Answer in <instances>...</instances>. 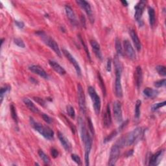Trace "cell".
<instances>
[{
    "mask_svg": "<svg viewBox=\"0 0 166 166\" xmlns=\"http://www.w3.org/2000/svg\"><path fill=\"white\" fill-rule=\"evenodd\" d=\"M79 40H80V41H81V42L82 45L83 46V47H84V48H85V51H86V54H87V55H88V58L90 60H91V59H90V53H89V51H88V50L87 46L86 45V44L85 43L84 40H82V38H81V37L80 35H79Z\"/></svg>",
    "mask_w": 166,
    "mask_h": 166,
    "instance_id": "8d00e7d4",
    "label": "cell"
},
{
    "mask_svg": "<svg viewBox=\"0 0 166 166\" xmlns=\"http://www.w3.org/2000/svg\"><path fill=\"white\" fill-rule=\"evenodd\" d=\"M88 93L92 99L95 112L97 115H98L101 110V99L99 96L97 94L95 88L92 86L88 88Z\"/></svg>",
    "mask_w": 166,
    "mask_h": 166,
    "instance_id": "5b68a950",
    "label": "cell"
},
{
    "mask_svg": "<svg viewBox=\"0 0 166 166\" xmlns=\"http://www.w3.org/2000/svg\"><path fill=\"white\" fill-rule=\"evenodd\" d=\"M14 42H15V44L20 47L24 48L25 47V43L24 42V41L20 38H15V40H14Z\"/></svg>",
    "mask_w": 166,
    "mask_h": 166,
    "instance_id": "d590c367",
    "label": "cell"
},
{
    "mask_svg": "<svg viewBox=\"0 0 166 166\" xmlns=\"http://www.w3.org/2000/svg\"><path fill=\"white\" fill-rule=\"evenodd\" d=\"M65 11L68 19L70 20L72 24L73 25L77 24V19H76L75 15L71 7H70L69 5H66L65 7Z\"/></svg>",
    "mask_w": 166,
    "mask_h": 166,
    "instance_id": "44dd1931",
    "label": "cell"
},
{
    "mask_svg": "<svg viewBox=\"0 0 166 166\" xmlns=\"http://www.w3.org/2000/svg\"><path fill=\"white\" fill-rule=\"evenodd\" d=\"M130 34L131 38H132L133 41V43L136 48V50L138 51H140L142 49V44H141V42H140L139 38H138V34H136L135 31L133 30V29L130 30Z\"/></svg>",
    "mask_w": 166,
    "mask_h": 166,
    "instance_id": "ffe728a7",
    "label": "cell"
},
{
    "mask_svg": "<svg viewBox=\"0 0 166 166\" xmlns=\"http://www.w3.org/2000/svg\"><path fill=\"white\" fill-rule=\"evenodd\" d=\"M85 143V160L86 165H90V153L92 145V139L91 136L88 134L86 139L83 141Z\"/></svg>",
    "mask_w": 166,
    "mask_h": 166,
    "instance_id": "ba28073f",
    "label": "cell"
},
{
    "mask_svg": "<svg viewBox=\"0 0 166 166\" xmlns=\"http://www.w3.org/2000/svg\"><path fill=\"white\" fill-rule=\"evenodd\" d=\"M156 70L159 75L164 76V77L166 75L165 67L164 66H157L156 67Z\"/></svg>",
    "mask_w": 166,
    "mask_h": 166,
    "instance_id": "d6a6232c",
    "label": "cell"
},
{
    "mask_svg": "<svg viewBox=\"0 0 166 166\" xmlns=\"http://www.w3.org/2000/svg\"><path fill=\"white\" fill-rule=\"evenodd\" d=\"M11 87L9 86H6L5 87H2L1 88V91H0V99H1V103H2L5 94L10 90Z\"/></svg>",
    "mask_w": 166,
    "mask_h": 166,
    "instance_id": "1f68e13d",
    "label": "cell"
},
{
    "mask_svg": "<svg viewBox=\"0 0 166 166\" xmlns=\"http://www.w3.org/2000/svg\"><path fill=\"white\" fill-rule=\"evenodd\" d=\"M33 99L37 103H38L41 106H42V107H44L46 105V102L44 99H42V98H34Z\"/></svg>",
    "mask_w": 166,
    "mask_h": 166,
    "instance_id": "b9f144b4",
    "label": "cell"
},
{
    "mask_svg": "<svg viewBox=\"0 0 166 166\" xmlns=\"http://www.w3.org/2000/svg\"><path fill=\"white\" fill-rule=\"evenodd\" d=\"M145 5H146V2L145 1H140L138 2L136 5L135 6V14H134V18L136 20L137 22H140L142 20V17L143 11L145 7Z\"/></svg>",
    "mask_w": 166,
    "mask_h": 166,
    "instance_id": "30bf717a",
    "label": "cell"
},
{
    "mask_svg": "<svg viewBox=\"0 0 166 166\" xmlns=\"http://www.w3.org/2000/svg\"><path fill=\"white\" fill-rule=\"evenodd\" d=\"M62 52H63V53L66 56V57L69 60V61H70L72 63V64H73V66H74L75 70H76V72H77V75L80 76V77H81V70L80 66L78 64L77 61L75 60V59L73 57V55L68 51H67L66 50H62Z\"/></svg>",
    "mask_w": 166,
    "mask_h": 166,
    "instance_id": "4fadbf2b",
    "label": "cell"
},
{
    "mask_svg": "<svg viewBox=\"0 0 166 166\" xmlns=\"http://www.w3.org/2000/svg\"><path fill=\"white\" fill-rule=\"evenodd\" d=\"M66 108H67V113L68 116L70 117H72V119H74L75 117V112L74 108L70 105L67 106Z\"/></svg>",
    "mask_w": 166,
    "mask_h": 166,
    "instance_id": "836d02e7",
    "label": "cell"
},
{
    "mask_svg": "<svg viewBox=\"0 0 166 166\" xmlns=\"http://www.w3.org/2000/svg\"><path fill=\"white\" fill-rule=\"evenodd\" d=\"M164 151L163 150H160L158 151L156 153L151 156L149 160V165L151 166H156L160 163L162 159L164 156Z\"/></svg>",
    "mask_w": 166,
    "mask_h": 166,
    "instance_id": "9a60e30c",
    "label": "cell"
},
{
    "mask_svg": "<svg viewBox=\"0 0 166 166\" xmlns=\"http://www.w3.org/2000/svg\"><path fill=\"white\" fill-rule=\"evenodd\" d=\"M11 116L12 117L13 120L15 121L16 123H18V116L16 113V110L15 107L14 106V105H11Z\"/></svg>",
    "mask_w": 166,
    "mask_h": 166,
    "instance_id": "4dcf8cb0",
    "label": "cell"
},
{
    "mask_svg": "<svg viewBox=\"0 0 166 166\" xmlns=\"http://www.w3.org/2000/svg\"><path fill=\"white\" fill-rule=\"evenodd\" d=\"M114 66L116 72V81H115V92L117 98H121L123 97V89L121 85V74L122 66L121 62L118 59V56H116L114 58Z\"/></svg>",
    "mask_w": 166,
    "mask_h": 166,
    "instance_id": "7a4b0ae2",
    "label": "cell"
},
{
    "mask_svg": "<svg viewBox=\"0 0 166 166\" xmlns=\"http://www.w3.org/2000/svg\"><path fill=\"white\" fill-rule=\"evenodd\" d=\"M148 14L149 18V24L151 26L153 27L155 23V12L154 9L149 7L148 8Z\"/></svg>",
    "mask_w": 166,
    "mask_h": 166,
    "instance_id": "d4e9b609",
    "label": "cell"
},
{
    "mask_svg": "<svg viewBox=\"0 0 166 166\" xmlns=\"http://www.w3.org/2000/svg\"><path fill=\"white\" fill-rule=\"evenodd\" d=\"M121 3H123V5L124 6H127L128 5V3L127 1H121Z\"/></svg>",
    "mask_w": 166,
    "mask_h": 166,
    "instance_id": "7dc6e473",
    "label": "cell"
},
{
    "mask_svg": "<svg viewBox=\"0 0 166 166\" xmlns=\"http://www.w3.org/2000/svg\"><path fill=\"white\" fill-rule=\"evenodd\" d=\"M29 70L38 75H39L40 77H42L44 79H47L49 78V76H48L47 73L46 72V71L44 70L42 68H41L40 66L38 65H31L29 67Z\"/></svg>",
    "mask_w": 166,
    "mask_h": 166,
    "instance_id": "5bb4252c",
    "label": "cell"
},
{
    "mask_svg": "<svg viewBox=\"0 0 166 166\" xmlns=\"http://www.w3.org/2000/svg\"><path fill=\"white\" fill-rule=\"evenodd\" d=\"M143 94L145 96L149 98H155L158 94V91L151 88H146L143 90Z\"/></svg>",
    "mask_w": 166,
    "mask_h": 166,
    "instance_id": "cb8c5ba5",
    "label": "cell"
},
{
    "mask_svg": "<svg viewBox=\"0 0 166 166\" xmlns=\"http://www.w3.org/2000/svg\"><path fill=\"white\" fill-rule=\"evenodd\" d=\"M90 44H91V46L92 47V50L95 55H96V57L98 59H99L100 60H102V54L101 51L100 45L95 40H94L90 41Z\"/></svg>",
    "mask_w": 166,
    "mask_h": 166,
    "instance_id": "7402d4cb",
    "label": "cell"
},
{
    "mask_svg": "<svg viewBox=\"0 0 166 166\" xmlns=\"http://www.w3.org/2000/svg\"><path fill=\"white\" fill-rule=\"evenodd\" d=\"M30 123L32 127L37 130L42 136L47 140H52L54 137L53 130L47 126H44L34 121L32 117H30Z\"/></svg>",
    "mask_w": 166,
    "mask_h": 166,
    "instance_id": "3957f363",
    "label": "cell"
},
{
    "mask_svg": "<svg viewBox=\"0 0 166 166\" xmlns=\"http://www.w3.org/2000/svg\"><path fill=\"white\" fill-rule=\"evenodd\" d=\"M103 123H104V125H105V127L107 128L110 127L112 124V116H111V111H110V107L109 104L107 105L106 112L105 115H104Z\"/></svg>",
    "mask_w": 166,
    "mask_h": 166,
    "instance_id": "e0dca14e",
    "label": "cell"
},
{
    "mask_svg": "<svg viewBox=\"0 0 166 166\" xmlns=\"http://www.w3.org/2000/svg\"><path fill=\"white\" fill-rule=\"evenodd\" d=\"M49 64L53 69V70L59 74L61 75H64L66 74V70L59 63H57V62L50 60H49Z\"/></svg>",
    "mask_w": 166,
    "mask_h": 166,
    "instance_id": "ac0fdd59",
    "label": "cell"
},
{
    "mask_svg": "<svg viewBox=\"0 0 166 166\" xmlns=\"http://www.w3.org/2000/svg\"><path fill=\"white\" fill-rule=\"evenodd\" d=\"M24 104L25 105V106L28 108L31 112H34V113H38L39 112V110L38 108L34 105V104L28 98H25L23 100Z\"/></svg>",
    "mask_w": 166,
    "mask_h": 166,
    "instance_id": "603a6c76",
    "label": "cell"
},
{
    "mask_svg": "<svg viewBox=\"0 0 166 166\" xmlns=\"http://www.w3.org/2000/svg\"><path fill=\"white\" fill-rule=\"evenodd\" d=\"M98 80H99V85H100V87L101 88V90L103 92V94L104 95H106L107 94V91H106V87H105V82H104V81L101 77V75L100 74L99 72H98Z\"/></svg>",
    "mask_w": 166,
    "mask_h": 166,
    "instance_id": "83f0119b",
    "label": "cell"
},
{
    "mask_svg": "<svg viewBox=\"0 0 166 166\" xmlns=\"http://www.w3.org/2000/svg\"><path fill=\"white\" fill-rule=\"evenodd\" d=\"M143 134V129L142 127H138L131 131L125 136H123L117 142L121 147H127L134 144L138 140H139Z\"/></svg>",
    "mask_w": 166,
    "mask_h": 166,
    "instance_id": "6da1fadb",
    "label": "cell"
},
{
    "mask_svg": "<svg viewBox=\"0 0 166 166\" xmlns=\"http://www.w3.org/2000/svg\"><path fill=\"white\" fill-rule=\"evenodd\" d=\"M116 51H117V55L118 56H123V47H122V45H121V41L120 40L117 38L116 39Z\"/></svg>",
    "mask_w": 166,
    "mask_h": 166,
    "instance_id": "484cf974",
    "label": "cell"
},
{
    "mask_svg": "<svg viewBox=\"0 0 166 166\" xmlns=\"http://www.w3.org/2000/svg\"><path fill=\"white\" fill-rule=\"evenodd\" d=\"M111 64H112V60L110 59H108V60H107V72L111 71V69H112Z\"/></svg>",
    "mask_w": 166,
    "mask_h": 166,
    "instance_id": "ee69618b",
    "label": "cell"
},
{
    "mask_svg": "<svg viewBox=\"0 0 166 166\" xmlns=\"http://www.w3.org/2000/svg\"><path fill=\"white\" fill-rule=\"evenodd\" d=\"M76 2H77V3L86 12V13L87 14V15L89 18V20H90V22L92 24L94 23V18L91 6L90 5V3L88 2L85 1V0H77V1H76Z\"/></svg>",
    "mask_w": 166,
    "mask_h": 166,
    "instance_id": "9c48e42d",
    "label": "cell"
},
{
    "mask_svg": "<svg viewBox=\"0 0 166 166\" xmlns=\"http://www.w3.org/2000/svg\"><path fill=\"white\" fill-rule=\"evenodd\" d=\"M165 82H166V81L165 79L160 80V81H158L155 82V86L156 88H160V87L164 86L165 85Z\"/></svg>",
    "mask_w": 166,
    "mask_h": 166,
    "instance_id": "ab89813d",
    "label": "cell"
},
{
    "mask_svg": "<svg viewBox=\"0 0 166 166\" xmlns=\"http://www.w3.org/2000/svg\"><path fill=\"white\" fill-rule=\"evenodd\" d=\"M141 105H142V101L140 100H138L136 103V107H135V117L136 119H138L140 117Z\"/></svg>",
    "mask_w": 166,
    "mask_h": 166,
    "instance_id": "f1b7e54d",
    "label": "cell"
},
{
    "mask_svg": "<svg viewBox=\"0 0 166 166\" xmlns=\"http://www.w3.org/2000/svg\"><path fill=\"white\" fill-rule=\"evenodd\" d=\"M71 157H72V160H73L76 164H78V165H81L82 162H81V158H80L77 155L73 154V155H72Z\"/></svg>",
    "mask_w": 166,
    "mask_h": 166,
    "instance_id": "74e56055",
    "label": "cell"
},
{
    "mask_svg": "<svg viewBox=\"0 0 166 166\" xmlns=\"http://www.w3.org/2000/svg\"><path fill=\"white\" fill-rule=\"evenodd\" d=\"M135 79H136V86L138 88H139L142 86L143 82V73H142V70L140 66H138L136 69Z\"/></svg>",
    "mask_w": 166,
    "mask_h": 166,
    "instance_id": "d6986e66",
    "label": "cell"
},
{
    "mask_svg": "<svg viewBox=\"0 0 166 166\" xmlns=\"http://www.w3.org/2000/svg\"><path fill=\"white\" fill-rule=\"evenodd\" d=\"M118 133H119L118 130H115L112 131L111 133H110L108 136H107L105 138V140H104V143H107V142H108L110 141H111L114 138H115L117 136V134Z\"/></svg>",
    "mask_w": 166,
    "mask_h": 166,
    "instance_id": "f546056e",
    "label": "cell"
},
{
    "mask_svg": "<svg viewBox=\"0 0 166 166\" xmlns=\"http://www.w3.org/2000/svg\"><path fill=\"white\" fill-rule=\"evenodd\" d=\"M165 105V101H164L162 103H158L155 104V105L152 106L151 108H152V110H153V111H156V110H157L158 109H159L162 107H164Z\"/></svg>",
    "mask_w": 166,
    "mask_h": 166,
    "instance_id": "e575fe53",
    "label": "cell"
},
{
    "mask_svg": "<svg viewBox=\"0 0 166 166\" xmlns=\"http://www.w3.org/2000/svg\"><path fill=\"white\" fill-rule=\"evenodd\" d=\"M113 112L116 121L118 123L121 122L123 120L122 107H121V104L120 101H116L114 102L113 106Z\"/></svg>",
    "mask_w": 166,
    "mask_h": 166,
    "instance_id": "8fae6325",
    "label": "cell"
},
{
    "mask_svg": "<svg viewBox=\"0 0 166 166\" xmlns=\"http://www.w3.org/2000/svg\"><path fill=\"white\" fill-rule=\"evenodd\" d=\"M42 117L43 120L48 124H50L53 121V119L51 117H50L49 116H47L46 114H42Z\"/></svg>",
    "mask_w": 166,
    "mask_h": 166,
    "instance_id": "60d3db41",
    "label": "cell"
},
{
    "mask_svg": "<svg viewBox=\"0 0 166 166\" xmlns=\"http://www.w3.org/2000/svg\"><path fill=\"white\" fill-rule=\"evenodd\" d=\"M37 33L39 37H41L42 40L44 41V42L46 45H47L51 48V49H52L54 51V52L58 55V56H59L60 57H61V52L56 42H55L53 38H50V37H48L47 34L43 31H38Z\"/></svg>",
    "mask_w": 166,
    "mask_h": 166,
    "instance_id": "277c9868",
    "label": "cell"
},
{
    "mask_svg": "<svg viewBox=\"0 0 166 166\" xmlns=\"http://www.w3.org/2000/svg\"><path fill=\"white\" fill-rule=\"evenodd\" d=\"M38 155H39L40 158L42 159V160H43V162L45 164H50V158H49V156H48L44 153V152L42 150H39L38 151Z\"/></svg>",
    "mask_w": 166,
    "mask_h": 166,
    "instance_id": "4316f807",
    "label": "cell"
},
{
    "mask_svg": "<svg viewBox=\"0 0 166 166\" xmlns=\"http://www.w3.org/2000/svg\"><path fill=\"white\" fill-rule=\"evenodd\" d=\"M81 20V24H82V27H86V22H85V17L83 16H82Z\"/></svg>",
    "mask_w": 166,
    "mask_h": 166,
    "instance_id": "bcb514c9",
    "label": "cell"
},
{
    "mask_svg": "<svg viewBox=\"0 0 166 166\" xmlns=\"http://www.w3.org/2000/svg\"><path fill=\"white\" fill-rule=\"evenodd\" d=\"M51 154L52 155V156L55 158H57L59 155V152L56 149H55V148H52L51 150Z\"/></svg>",
    "mask_w": 166,
    "mask_h": 166,
    "instance_id": "7bdbcfd3",
    "label": "cell"
},
{
    "mask_svg": "<svg viewBox=\"0 0 166 166\" xmlns=\"http://www.w3.org/2000/svg\"><path fill=\"white\" fill-rule=\"evenodd\" d=\"M123 47L127 56L131 60H135L136 57V53L133 47L129 40H126L123 42Z\"/></svg>",
    "mask_w": 166,
    "mask_h": 166,
    "instance_id": "7c38bea8",
    "label": "cell"
},
{
    "mask_svg": "<svg viewBox=\"0 0 166 166\" xmlns=\"http://www.w3.org/2000/svg\"><path fill=\"white\" fill-rule=\"evenodd\" d=\"M15 24L16 26L20 29H23L25 26V24L23 22H19V21H17V20L15 21Z\"/></svg>",
    "mask_w": 166,
    "mask_h": 166,
    "instance_id": "f6af8a7d",
    "label": "cell"
},
{
    "mask_svg": "<svg viewBox=\"0 0 166 166\" xmlns=\"http://www.w3.org/2000/svg\"><path fill=\"white\" fill-rule=\"evenodd\" d=\"M58 137L64 149L68 152H70L72 151V145L70 142H69V140L66 138V137L60 132L58 133Z\"/></svg>",
    "mask_w": 166,
    "mask_h": 166,
    "instance_id": "2e32d148",
    "label": "cell"
},
{
    "mask_svg": "<svg viewBox=\"0 0 166 166\" xmlns=\"http://www.w3.org/2000/svg\"><path fill=\"white\" fill-rule=\"evenodd\" d=\"M121 147L117 143L114 144L110 150V158L108 160L109 165H115L117 160H118L120 154V149Z\"/></svg>",
    "mask_w": 166,
    "mask_h": 166,
    "instance_id": "8992f818",
    "label": "cell"
},
{
    "mask_svg": "<svg viewBox=\"0 0 166 166\" xmlns=\"http://www.w3.org/2000/svg\"><path fill=\"white\" fill-rule=\"evenodd\" d=\"M88 127H89L90 131V133H92V135H94V134H95V131H94V125H93L92 121L91 119L90 118V117H88Z\"/></svg>",
    "mask_w": 166,
    "mask_h": 166,
    "instance_id": "f35d334b",
    "label": "cell"
},
{
    "mask_svg": "<svg viewBox=\"0 0 166 166\" xmlns=\"http://www.w3.org/2000/svg\"><path fill=\"white\" fill-rule=\"evenodd\" d=\"M77 94H78V101L80 110L82 114H85L86 113V99L84 90L82 86L79 84L77 85Z\"/></svg>",
    "mask_w": 166,
    "mask_h": 166,
    "instance_id": "52a82bcc",
    "label": "cell"
}]
</instances>
